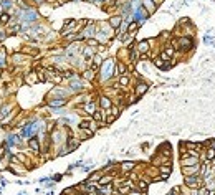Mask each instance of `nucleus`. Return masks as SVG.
Masks as SVG:
<instances>
[{
    "label": "nucleus",
    "mask_w": 215,
    "mask_h": 195,
    "mask_svg": "<svg viewBox=\"0 0 215 195\" xmlns=\"http://www.w3.org/2000/svg\"><path fill=\"white\" fill-rule=\"evenodd\" d=\"M112 174H106V175H103V177H99V185H108V184H111L112 182Z\"/></svg>",
    "instance_id": "4468645a"
},
{
    "label": "nucleus",
    "mask_w": 215,
    "mask_h": 195,
    "mask_svg": "<svg viewBox=\"0 0 215 195\" xmlns=\"http://www.w3.org/2000/svg\"><path fill=\"white\" fill-rule=\"evenodd\" d=\"M197 172H199V164H195V165H185V167H182V174H184L185 177L197 175Z\"/></svg>",
    "instance_id": "20e7f679"
},
{
    "label": "nucleus",
    "mask_w": 215,
    "mask_h": 195,
    "mask_svg": "<svg viewBox=\"0 0 215 195\" xmlns=\"http://www.w3.org/2000/svg\"><path fill=\"white\" fill-rule=\"evenodd\" d=\"M114 70H116V73H118V74H121V76H122V74H126V71H128L126 65H124V63H121V61H119L118 65L114 66Z\"/></svg>",
    "instance_id": "aec40b11"
},
{
    "label": "nucleus",
    "mask_w": 215,
    "mask_h": 195,
    "mask_svg": "<svg viewBox=\"0 0 215 195\" xmlns=\"http://www.w3.org/2000/svg\"><path fill=\"white\" fill-rule=\"evenodd\" d=\"M128 195H146V192H136V190H132V192H129Z\"/></svg>",
    "instance_id": "58836bf2"
},
{
    "label": "nucleus",
    "mask_w": 215,
    "mask_h": 195,
    "mask_svg": "<svg viewBox=\"0 0 215 195\" xmlns=\"http://www.w3.org/2000/svg\"><path fill=\"white\" fill-rule=\"evenodd\" d=\"M119 84H121L122 88H126V86H128V84H129V78L126 76V74H122V76L119 78Z\"/></svg>",
    "instance_id": "a878e982"
},
{
    "label": "nucleus",
    "mask_w": 215,
    "mask_h": 195,
    "mask_svg": "<svg viewBox=\"0 0 215 195\" xmlns=\"http://www.w3.org/2000/svg\"><path fill=\"white\" fill-rule=\"evenodd\" d=\"M0 7H2L3 12H7V10H10V8L13 7V0H3L2 5H0Z\"/></svg>",
    "instance_id": "412c9836"
},
{
    "label": "nucleus",
    "mask_w": 215,
    "mask_h": 195,
    "mask_svg": "<svg viewBox=\"0 0 215 195\" xmlns=\"http://www.w3.org/2000/svg\"><path fill=\"white\" fill-rule=\"evenodd\" d=\"M122 23V17L121 15H114L109 18V25H111V28H114V30H118L119 27H121Z\"/></svg>",
    "instance_id": "1a4fd4ad"
},
{
    "label": "nucleus",
    "mask_w": 215,
    "mask_h": 195,
    "mask_svg": "<svg viewBox=\"0 0 215 195\" xmlns=\"http://www.w3.org/2000/svg\"><path fill=\"white\" fill-rule=\"evenodd\" d=\"M99 106H101L103 109H109V108L112 106V102H111V99H109L108 96H101V98H99Z\"/></svg>",
    "instance_id": "f8f14e48"
},
{
    "label": "nucleus",
    "mask_w": 215,
    "mask_h": 195,
    "mask_svg": "<svg viewBox=\"0 0 215 195\" xmlns=\"http://www.w3.org/2000/svg\"><path fill=\"white\" fill-rule=\"evenodd\" d=\"M184 182H185V185L190 187V189H194V190L199 189L200 184H202V182H200V179H199V175H189V177H185Z\"/></svg>",
    "instance_id": "f03ea898"
},
{
    "label": "nucleus",
    "mask_w": 215,
    "mask_h": 195,
    "mask_svg": "<svg viewBox=\"0 0 215 195\" xmlns=\"http://www.w3.org/2000/svg\"><path fill=\"white\" fill-rule=\"evenodd\" d=\"M25 58H27V55H23V53H15V55H13V61L15 63H23Z\"/></svg>",
    "instance_id": "4be33fe9"
},
{
    "label": "nucleus",
    "mask_w": 215,
    "mask_h": 195,
    "mask_svg": "<svg viewBox=\"0 0 215 195\" xmlns=\"http://www.w3.org/2000/svg\"><path fill=\"white\" fill-rule=\"evenodd\" d=\"M94 73H96V71L90 68V70H88V71H84V74H83V76L86 78V80H93V78H94Z\"/></svg>",
    "instance_id": "c85d7f7f"
},
{
    "label": "nucleus",
    "mask_w": 215,
    "mask_h": 195,
    "mask_svg": "<svg viewBox=\"0 0 215 195\" xmlns=\"http://www.w3.org/2000/svg\"><path fill=\"white\" fill-rule=\"evenodd\" d=\"M93 119H94V121H98V122H101V121L104 119L103 111H94V112H93Z\"/></svg>",
    "instance_id": "b1692460"
},
{
    "label": "nucleus",
    "mask_w": 215,
    "mask_h": 195,
    "mask_svg": "<svg viewBox=\"0 0 215 195\" xmlns=\"http://www.w3.org/2000/svg\"><path fill=\"white\" fill-rule=\"evenodd\" d=\"M147 89H149V84H147V83H137V84H136V89H134V91H136V96H137V98L142 96V94L146 93Z\"/></svg>",
    "instance_id": "9d476101"
},
{
    "label": "nucleus",
    "mask_w": 215,
    "mask_h": 195,
    "mask_svg": "<svg viewBox=\"0 0 215 195\" xmlns=\"http://www.w3.org/2000/svg\"><path fill=\"white\" fill-rule=\"evenodd\" d=\"M136 51H137V53H141V55L147 53V51H149V41H147V40L139 41V43H137V47H136Z\"/></svg>",
    "instance_id": "6e6552de"
},
{
    "label": "nucleus",
    "mask_w": 215,
    "mask_h": 195,
    "mask_svg": "<svg viewBox=\"0 0 215 195\" xmlns=\"http://www.w3.org/2000/svg\"><path fill=\"white\" fill-rule=\"evenodd\" d=\"M164 53H165V55H167V56H169V58H171V56H172V55H174V48H172V47H169V48H165V51H164Z\"/></svg>",
    "instance_id": "4c0bfd02"
},
{
    "label": "nucleus",
    "mask_w": 215,
    "mask_h": 195,
    "mask_svg": "<svg viewBox=\"0 0 215 195\" xmlns=\"http://www.w3.org/2000/svg\"><path fill=\"white\" fill-rule=\"evenodd\" d=\"M137 187H139L141 190H146L147 189V182H144V180H137Z\"/></svg>",
    "instance_id": "f704fd0d"
},
{
    "label": "nucleus",
    "mask_w": 215,
    "mask_h": 195,
    "mask_svg": "<svg viewBox=\"0 0 215 195\" xmlns=\"http://www.w3.org/2000/svg\"><path fill=\"white\" fill-rule=\"evenodd\" d=\"M61 76H63V78H75V71H71V70H68V71H63Z\"/></svg>",
    "instance_id": "473e14b6"
},
{
    "label": "nucleus",
    "mask_w": 215,
    "mask_h": 195,
    "mask_svg": "<svg viewBox=\"0 0 215 195\" xmlns=\"http://www.w3.org/2000/svg\"><path fill=\"white\" fill-rule=\"evenodd\" d=\"M38 74H37V76H38V81H40V83H45V81H47L48 80V78L47 76H45V73H43V70H38V71H37Z\"/></svg>",
    "instance_id": "cd10ccee"
},
{
    "label": "nucleus",
    "mask_w": 215,
    "mask_h": 195,
    "mask_svg": "<svg viewBox=\"0 0 215 195\" xmlns=\"http://www.w3.org/2000/svg\"><path fill=\"white\" fill-rule=\"evenodd\" d=\"M91 122H93V121H90V119H83V121L80 122V129H88Z\"/></svg>",
    "instance_id": "c756f323"
},
{
    "label": "nucleus",
    "mask_w": 215,
    "mask_h": 195,
    "mask_svg": "<svg viewBox=\"0 0 215 195\" xmlns=\"http://www.w3.org/2000/svg\"><path fill=\"white\" fill-rule=\"evenodd\" d=\"M99 177H101V174H99V172H94L93 175L90 177V180H88V182H91V180H99Z\"/></svg>",
    "instance_id": "e433bc0d"
},
{
    "label": "nucleus",
    "mask_w": 215,
    "mask_h": 195,
    "mask_svg": "<svg viewBox=\"0 0 215 195\" xmlns=\"http://www.w3.org/2000/svg\"><path fill=\"white\" fill-rule=\"evenodd\" d=\"M12 20V15L8 12H2L0 13V23L2 25H8V22Z\"/></svg>",
    "instance_id": "a211bd4d"
},
{
    "label": "nucleus",
    "mask_w": 215,
    "mask_h": 195,
    "mask_svg": "<svg viewBox=\"0 0 215 195\" xmlns=\"http://www.w3.org/2000/svg\"><path fill=\"white\" fill-rule=\"evenodd\" d=\"M213 157H215V147L207 149V159H209V161H212Z\"/></svg>",
    "instance_id": "2f4dec72"
},
{
    "label": "nucleus",
    "mask_w": 215,
    "mask_h": 195,
    "mask_svg": "<svg viewBox=\"0 0 215 195\" xmlns=\"http://www.w3.org/2000/svg\"><path fill=\"white\" fill-rule=\"evenodd\" d=\"M161 154H162V155H165V157H169V155H171V146H169V144H162V147H161Z\"/></svg>",
    "instance_id": "5701e85b"
},
{
    "label": "nucleus",
    "mask_w": 215,
    "mask_h": 195,
    "mask_svg": "<svg viewBox=\"0 0 215 195\" xmlns=\"http://www.w3.org/2000/svg\"><path fill=\"white\" fill-rule=\"evenodd\" d=\"M88 45H90L91 48H94V47H98L99 43H98V40H94V38H90V40H88Z\"/></svg>",
    "instance_id": "c9c22d12"
},
{
    "label": "nucleus",
    "mask_w": 215,
    "mask_h": 195,
    "mask_svg": "<svg viewBox=\"0 0 215 195\" xmlns=\"http://www.w3.org/2000/svg\"><path fill=\"white\" fill-rule=\"evenodd\" d=\"M177 195H184V193H181V192H177Z\"/></svg>",
    "instance_id": "a19ab883"
},
{
    "label": "nucleus",
    "mask_w": 215,
    "mask_h": 195,
    "mask_svg": "<svg viewBox=\"0 0 215 195\" xmlns=\"http://www.w3.org/2000/svg\"><path fill=\"white\" fill-rule=\"evenodd\" d=\"M81 132H83V137L84 139H90V137H93V131L88 127V129H81Z\"/></svg>",
    "instance_id": "bb28decb"
},
{
    "label": "nucleus",
    "mask_w": 215,
    "mask_h": 195,
    "mask_svg": "<svg viewBox=\"0 0 215 195\" xmlns=\"http://www.w3.org/2000/svg\"><path fill=\"white\" fill-rule=\"evenodd\" d=\"M154 65H156L159 70H167V66H169V65H167V61H164V60H162L161 56H159V58H154Z\"/></svg>",
    "instance_id": "2eb2a0df"
},
{
    "label": "nucleus",
    "mask_w": 215,
    "mask_h": 195,
    "mask_svg": "<svg viewBox=\"0 0 215 195\" xmlns=\"http://www.w3.org/2000/svg\"><path fill=\"white\" fill-rule=\"evenodd\" d=\"M207 169H209V161L204 162V164H202V169H200V175H202V177H205V175H207Z\"/></svg>",
    "instance_id": "7c9ffc66"
},
{
    "label": "nucleus",
    "mask_w": 215,
    "mask_h": 195,
    "mask_svg": "<svg viewBox=\"0 0 215 195\" xmlns=\"http://www.w3.org/2000/svg\"><path fill=\"white\" fill-rule=\"evenodd\" d=\"M20 53H23V55H31V56H33V55H37V53H38V50L33 48V47H28V45H25V47L22 48V51H20Z\"/></svg>",
    "instance_id": "f3484780"
},
{
    "label": "nucleus",
    "mask_w": 215,
    "mask_h": 195,
    "mask_svg": "<svg viewBox=\"0 0 215 195\" xmlns=\"http://www.w3.org/2000/svg\"><path fill=\"white\" fill-rule=\"evenodd\" d=\"M25 83H27V84H30V86L37 84V83H38V76H37V73H35V71L27 73V74H25Z\"/></svg>",
    "instance_id": "0eeeda50"
},
{
    "label": "nucleus",
    "mask_w": 215,
    "mask_h": 195,
    "mask_svg": "<svg viewBox=\"0 0 215 195\" xmlns=\"http://www.w3.org/2000/svg\"><path fill=\"white\" fill-rule=\"evenodd\" d=\"M53 180H55V182H58V180H61V174H56V175L53 177Z\"/></svg>",
    "instance_id": "ea45409f"
},
{
    "label": "nucleus",
    "mask_w": 215,
    "mask_h": 195,
    "mask_svg": "<svg viewBox=\"0 0 215 195\" xmlns=\"http://www.w3.org/2000/svg\"><path fill=\"white\" fill-rule=\"evenodd\" d=\"M134 162H131V161H128V162H122L121 164V172L122 174H128L129 171H132V169H134Z\"/></svg>",
    "instance_id": "9b49d317"
},
{
    "label": "nucleus",
    "mask_w": 215,
    "mask_h": 195,
    "mask_svg": "<svg viewBox=\"0 0 215 195\" xmlns=\"http://www.w3.org/2000/svg\"><path fill=\"white\" fill-rule=\"evenodd\" d=\"M51 81H53V83H56V84H58V83H61V81H63V76H61V73H60V74H55V76L51 78Z\"/></svg>",
    "instance_id": "72a5a7b5"
},
{
    "label": "nucleus",
    "mask_w": 215,
    "mask_h": 195,
    "mask_svg": "<svg viewBox=\"0 0 215 195\" xmlns=\"http://www.w3.org/2000/svg\"><path fill=\"white\" fill-rule=\"evenodd\" d=\"M2 2H3V0H0V5H2Z\"/></svg>",
    "instance_id": "37998d69"
},
{
    "label": "nucleus",
    "mask_w": 215,
    "mask_h": 195,
    "mask_svg": "<svg viewBox=\"0 0 215 195\" xmlns=\"http://www.w3.org/2000/svg\"><path fill=\"white\" fill-rule=\"evenodd\" d=\"M28 147L31 149L33 152H40V141H38V137L37 136H31L30 139H28Z\"/></svg>",
    "instance_id": "39448f33"
},
{
    "label": "nucleus",
    "mask_w": 215,
    "mask_h": 195,
    "mask_svg": "<svg viewBox=\"0 0 215 195\" xmlns=\"http://www.w3.org/2000/svg\"><path fill=\"white\" fill-rule=\"evenodd\" d=\"M66 104V98H61V99H51L50 102H48V106H51V108H60V106H65Z\"/></svg>",
    "instance_id": "ddd939ff"
},
{
    "label": "nucleus",
    "mask_w": 215,
    "mask_h": 195,
    "mask_svg": "<svg viewBox=\"0 0 215 195\" xmlns=\"http://www.w3.org/2000/svg\"><path fill=\"white\" fill-rule=\"evenodd\" d=\"M141 25L136 22V20H131V23L128 25V31H126V33H129V35H132V33H136V30L137 28H139Z\"/></svg>",
    "instance_id": "dca6fc26"
},
{
    "label": "nucleus",
    "mask_w": 215,
    "mask_h": 195,
    "mask_svg": "<svg viewBox=\"0 0 215 195\" xmlns=\"http://www.w3.org/2000/svg\"><path fill=\"white\" fill-rule=\"evenodd\" d=\"M192 43L194 41L190 40L189 37H182V38L177 40V50H189L190 47H192Z\"/></svg>",
    "instance_id": "7ed1b4c3"
},
{
    "label": "nucleus",
    "mask_w": 215,
    "mask_h": 195,
    "mask_svg": "<svg viewBox=\"0 0 215 195\" xmlns=\"http://www.w3.org/2000/svg\"><path fill=\"white\" fill-rule=\"evenodd\" d=\"M114 61L112 60H106V61L103 63V66H101V78L103 80H109V78L112 76V71H114Z\"/></svg>",
    "instance_id": "f257e3e1"
},
{
    "label": "nucleus",
    "mask_w": 215,
    "mask_h": 195,
    "mask_svg": "<svg viewBox=\"0 0 215 195\" xmlns=\"http://www.w3.org/2000/svg\"><path fill=\"white\" fill-rule=\"evenodd\" d=\"M141 5L146 8V12L149 13V15L156 12V2H154V0H142V3H141Z\"/></svg>",
    "instance_id": "423d86ee"
},
{
    "label": "nucleus",
    "mask_w": 215,
    "mask_h": 195,
    "mask_svg": "<svg viewBox=\"0 0 215 195\" xmlns=\"http://www.w3.org/2000/svg\"><path fill=\"white\" fill-rule=\"evenodd\" d=\"M83 109L88 112V114H93V112L96 111V104H94L93 101H91V102H86V104L83 106Z\"/></svg>",
    "instance_id": "6ab92c4d"
},
{
    "label": "nucleus",
    "mask_w": 215,
    "mask_h": 195,
    "mask_svg": "<svg viewBox=\"0 0 215 195\" xmlns=\"http://www.w3.org/2000/svg\"><path fill=\"white\" fill-rule=\"evenodd\" d=\"M194 195H199V193H197V192H194Z\"/></svg>",
    "instance_id": "79ce46f5"
},
{
    "label": "nucleus",
    "mask_w": 215,
    "mask_h": 195,
    "mask_svg": "<svg viewBox=\"0 0 215 195\" xmlns=\"http://www.w3.org/2000/svg\"><path fill=\"white\" fill-rule=\"evenodd\" d=\"M161 172L164 174V175H169V174L172 172V167H171V164H167V165H161Z\"/></svg>",
    "instance_id": "393cba45"
}]
</instances>
